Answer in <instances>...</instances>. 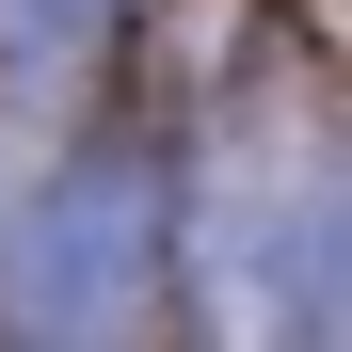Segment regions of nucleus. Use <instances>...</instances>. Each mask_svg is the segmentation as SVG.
Here are the masks:
<instances>
[{"instance_id":"nucleus-1","label":"nucleus","mask_w":352,"mask_h":352,"mask_svg":"<svg viewBox=\"0 0 352 352\" xmlns=\"http://www.w3.org/2000/svg\"><path fill=\"white\" fill-rule=\"evenodd\" d=\"M208 320L241 336H336L352 305V192H336V144L320 129H241L208 160Z\"/></svg>"},{"instance_id":"nucleus-2","label":"nucleus","mask_w":352,"mask_h":352,"mask_svg":"<svg viewBox=\"0 0 352 352\" xmlns=\"http://www.w3.org/2000/svg\"><path fill=\"white\" fill-rule=\"evenodd\" d=\"M0 305H16L32 336H96V320H129V305H144V192H129V176H65V208L16 241Z\"/></svg>"},{"instance_id":"nucleus-3","label":"nucleus","mask_w":352,"mask_h":352,"mask_svg":"<svg viewBox=\"0 0 352 352\" xmlns=\"http://www.w3.org/2000/svg\"><path fill=\"white\" fill-rule=\"evenodd\" d=\"M112 16H129V0H0V65H16V80H48V65H80Z\"/></svg>"}]
</instances>
